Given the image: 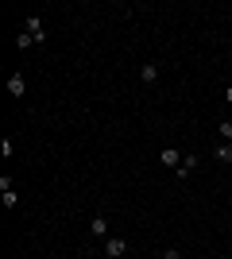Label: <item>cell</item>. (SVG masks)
Instances as JSON below:
<instances>
[{
  "instance_id": "obj_1",
  "label": "cell",
  "mask_w": 232,
  "mask_h": 259,
  "mask_svg": "<svg viewBox=\"0 0 232 259\" xmlns=\"http://www.w3.org/2000/svg\"><path fill=\"white\" fill-rule=\"evenodd\" d=\"M23 31L31 35V39H35V43H39V47L47 43V27H43V23H39V16H27V20H23Z\"/></svg>"
},
{
  "instance_id": "obj_2",
  "label": "cell",
  "mask_w": 232,
  "mask_h": 259,
  "mask_svg": "<svg viewBox=\"0 0 232 259\" xmlns=\"http://www.w3.org/2000/svg\"><path fill=\"white\" fill-rule=\"evenodd\" d=\"M124 251H128V240L124 236H109L105 240V255L109 259H124Z\"/></svg>"
},
{
  "instance_id": "obj_3",
  "label": "cell",
  "mask_w": 232,
  "mask_h": 259,
  "mask_svg": "<svg viewBox=\"0 0 232 259\" xmlns=\"http://www.w3.org/2000/svg\"><path fill=\"white\" fill-rule=\"evenodd\" d=\"M89 236H97V240H109V217L97 213L93 221H89Z\"/></svg>"
},
{
  "instance_id": "obj_4",
  "label": "cell",
  "mask_w": 232,
  "mask_h": 259,
  "mask_svg": "<svg viewBox=\"0 0 232 259\" xmlns=\"http://www.w3.org/2000/svg\"><path fill=\"white\" fill-rule=\"evenodd\" d=\"M8 93H12L16 101L27 97V81H23V74H8Z\"/></svg>"
},
{
  "instance_id": "obj_5",
  "label": "cell",
  "mask_w": 232,
  "mask_h": 259,
  "mask_svg": "<svg viewBox=\"0 0 232 259\" xmlns=\"http://www.w3.org/2000/svg\"><path fill=\"white\" fill-rule=\"evenodd\" d=\"M140 81H144V85H155V81H159V66L144 62V66H140Z\"/></svg>"
},
{
  "instance_id": "obj_6",
  "label": "cell",
  "mask_w": 232,
  "mask_h": 259,
  "mask_svg": "<svg viewBox=\"0 0 232 259\" xmlns=\"http://www.w3.org/2000/svg\"><path fill=\"white\" fill-rule=\"evenodd\" d=\"M182 159H186V155L178 151V147H163V166H174V170H178V166H182Z\"/></svg>"
},
{
  "instance_id": "obj_7",
  "label": "cell",
  "mask_w": 232,
  "mask_h": 259,
  "mask_svg": "<svg viewBox=\"0 0 232 259\" xmlns=\"http://www.w3.org/2000/svg\"><path fill=\"white\" fill-rule=\"evenodd\" d=\"M213 159H217V162H224V166H232V143H217V147H213Z\"/></svg>"
},
{
  "instance_id": "obj_8",
  "label": "cell",
  "mask_w": 232,
  "mask_h": 259,
  "mask_svg": "<svg viewBox=\"0 0 232 259\" xmlns=\"http://www.w3.org/2000/svg\"><path fill=\"white\" fill-rule=\"evenodd\" d=\"M194 166H198V155H186V159H182V166H178V178H190V170H194Z\"/></svg>"
},
{
  "instance_id": "obj_9",
  "label": "cell",
  "mask_w": 232,
  "mask_h": 259,
  "mask_svg": "<svg viewBox=\"0 0 232 259\" xmlns=\"http://www.w3.org/2000/svg\"><path fill=\"white\" fill-rule=\"evenodd\" d=\"M0 201H4V209H16V205H20V194H16V190H4Z\"/></svg>"
},
{
  "instance_id": "obj_10",
  "label": "cell",
  "mask_w": 232,
  "mask_h": 259,
  "mask_svg": "<svg viewBox=\"0 0 232 259\" xmlns=\"http://www.w3.org/2000/svg\"><path fill=\"white\" fill-rule=\"evenodd\" d=\"M16 47H20V51H27V47H35V39H31L27 31H20V35H16Z\"/></svg>"
},
{
  "instance_id": "obj_11",
  "label": "cell",
  "mask_w": 232,
  "mask_h": 259,
  "mask_svg": "<svg viewBox=\"0 0 232 259\" xmlns=\"http://www.w3.org/2000/svg\"><path fill=\"white\" fill-rule=\"evenodd\" d=\"M217 132H221L224 143H232V120H221V128H217Z\"/></svg>"
},
{
  "instance_id": "obj_12",
  "label": "cell",
  "mask_w": 232,
  "mask_h": 259,
  "mask_svg": "<svg viewBox=\"0 0 232 259\" xmlns=\"http://www.w3.org/2000/svg\"><path fill=\"white\" fill-rule=\"evenodd\" d=\"M0 155H4V159H12V155H16V143H12V140H0Z\"/></svg>"
},
{
  "instance_id": "obj_13",
  "label": "cell",
  "mask_w": 232,
  "mask_h": 259,
  "mask_svg": "<svg viewBox=\"0 0 232 259\" xmlns=\"http://www.w3.org/2000/svg\"><path fill=\"white\" fill-rule=\"evenodd\" d=\"M163 259H182V248H166V251H163Z\"/></svg>"
},
{
  "instance_id": "obj_14",
  "label": "cell",
  "mask_w": 232,
  "mask_h": 259,
  "mask_svg": "<svg viewBox=\"0 0 232 259\" xmlns=\"http://www.w3.org/2000/svg\"><path fill=\"white\" fill-rule=\"evenodd\" d=\"M224 101H228V105H232V85H228V89H224Z\"/></svg>"
}]
</instances>
